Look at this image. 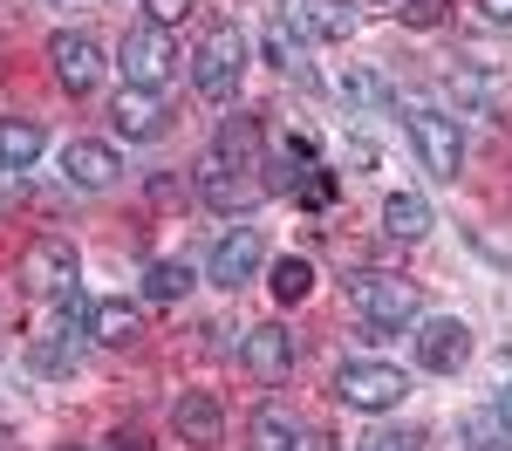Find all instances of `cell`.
<instances>
[{
  "mask_svg": "<svg viewBox=\"0 0 512 451\" xmlns=\"http://www.w3.org/2000/svg\"><path fill=\"white\" fill-rule=\"evenodd\" d=\"M246 62H253V41H246V28L219 21V28H212V35L192 48V89L205 96V103H233V96H239V76H246Z\"/></svg>",
  "mask_w": 512,
  "mask_h": 451,
  "instance_id": "obj_1",
  "label": "cell"
},
{
  "mask_svg": "<svg viewBox=\"0 0 512 451\" xmlns=\"http://www.w3.org/2000/svg\"><path fill=\"white\" fill-rule=\"evenodd\" d=\"M349 308L376 328V335H396V328H410L417 315H424V287L403 281V274H355Z\"/></svg>",
  "mask_w": 512,
  "mask_h": 451,
  "instance_id": "obj_2",
  "label": "cell"
},
{
  "mask_svg": "<svg viewBox=\"0 0 512 451\" xmlns=\"http://www.w3.org/2000/svg\"><path fill=\"white\" fill-rule=\"evenodd\" d=\"M403 137L417 144V158H424L431 178L458 185V171H465V130H458V117H444L431 103H410V110H403Z\"/></svg>",
  "mask_w": 512,
  "mask_h": 451,
  "instance_id": "obj_3",
  "label": "cell"
},
{
  "mask_svg": "<svg viewBox=\"0 0 512 451\" xmlns=\"http://www.w3.org/2000/svg\"><path fill=\"white\" fill-rule=\"evenodd\" d=\"M117 69L130 89H158L164 96V82L178 76V41H171V28H158V21H144V28H130L117 48Z\"/></svg>",
  "mask_w": 512,
  "mask_h": 451,
  "instance_id": "obj_4",
  "label": "cell"
},
{
  "mask_svg": "<svg viewBox=\"0 0 512 451\" xmlns=\"http://www.w3.org/2000/svg\"><path fill=\"white\" fill-rule=\"evenodd\" d=\"M335 397H342L349 410H362V417H383V410H396L403 397H410V376H403L396 363H369V356H362V363L335 369Z\"/></svg>",
  "mask_w": 512,
  "mask_h": 451,
  "instance_id": "obj_5",
  "label": "cell"
},
{
  "mask_svg": "<svg viewBox=\"0 0 512 451\" xmlns=\"http://www.w3.org/2000/svg\"><path fill=\"white\" fill-rule=\"evenodd\" d=\"M21 287H28V294H41V301H62L69 287H82V253H76V240L41 233V240L21 253Z\"/></svg>",
  "mask_w": 512,
  "mask_h": 451,
  "instance_id": "obj_6",
  "label": "cell"
},
{
  "mask_svg": "<svg viewBox=\"0 0 512 451\" xmlns=\"http://www.w3.org/2000/svg\"><path fill=\"white\" fill-rule=\"evenodd\" d=\"M260 260H267V233H260V226H226L219 246H212V260H205V281L239 294V287L260 274Z\"/></svg>",
  "mask_w": 512,
  "mask_h": 451,
  "instance_id": "obj_7",
  "label": "cell"
},
{
  "mask_svg": "<svg viewBox=\"0 0 512 451\" xmlns=\"http://www.w3.org/2000/svg\"><path fill=\"white\" fill-rule=\"evenodd\" d=\"M48 69H55V82L69 89V96H89L96 82H103V41L82 35V28H62V35H48Z\"/></svg>",
  "mask_w": 512,
  "mask_h": 451,
  "instance_id": "obj_8",
  "label": "cell"
},
{
  "mask_svg": "<svg viewBox=\"0 0 512 451\" xmlns=\"http://www.w3.org/2000/svg\"><path fill=\"white\" fill-rule=\"evenodd\" d=\"M198 199L212 205L219 219H239V212H253V205L267 199V185H260V178H246L239 164H226V158H212V151H205V164H198Z\"/></svg>",
  "mask_w": 512,
  "mask_h": 451,
  "instance_id": "obj_9",
  "label": "cell"
},
{
  "mask_svg": "<svg viewBox=\"0 0 512 451\" xmlns=\"http://www.w3.org/2000/svg\"><path fill=\"white\" fill-rule=\"evenodd\" d=\"M117 178H123L117 144H103V137H69L62 144V185L69 192H110Z\"/></svg>",
  "mask_w": 512,
  "mask_h": 451,
  "instance_id": "obj_10",
  "label": "cell"
},
{
  "mask_svg": "<svg viewBox=\"0 0 512 451\" xmlns=\"http://www.w3.org/2000/svg\"><path fill=\"white\" fill-rule=\"evenodd\" d=\"M417 363L431 369V376H458V369L472 363V322L431 315V322L417 328Z\"/></svg>",
  "mask_w": 512,
  "mask_h": 451,
  "instance_id": "obj_11",
  "label": "cell"
},
{
  "mask_svg": "<svg viewBox=\"0 0 512 451\" xmlns=\"http://www.w3.org/2000/svg\"><path fill=\"white\" fill-rule=\"evenodd\" d=\"M280 21H287L301 41H349L355 35L349 0H280Z\"/></svg>",
  "mask_w": 512,
  "mask_h": 451,
  "instance_id": "obj_12",
  "label": "cell"
},
{
  "mask_svg": "<svg viewBox=\"0 0 512 451\" xmlns=\"http://www.w3.org/2000/svg\"><path fill=\"white\" fill-rule=\"evenodd\" d=\"M171 431H178L192 451H212V445H226V410H219V397H205V390H178Z\"/></svg>",
  "mask_w": 512,
  "mask_h": 451,
  "instance_id": "obj_13",
  "label": "cell"
},
{
  "mask_svg": "<svg viewBox=\"0 0 512 451\" xmlns=\"http://www.w3.org/2000/svg\"><path fill=\"white\" fill-rule=\"evenodd\" d=\"M110 123H117V137H130V144H151V137L171 130V110H164L158 89H130L123 82V96L110 103Z\"/></svg>",
  "mask_w": 512,
  "mask_h": 451,
  "instance_id": "obj_14",
  "label": "cell"
},
{
  "mask_svg": "<svg viewBox=\"0 0 512 451\" xmlns=\"http://www.w3.org/2000/svg\"><path fill=\"white\" fill-rule=\"evenodd\" d=\"M239 363L253 369L260 383H280V376L294 369V335H287L280 322H260V328H246V335H239Z\"/></svg>",
  "mask_w": 512,
  "mask_h": 451,
  "instance_id": "obj_15",
  "label": "cell"
},
{
  "mask_svg": "<svg viewBox=\"0 0 512 451\" xmlns=\"http://www.w3.org/2000/svg\"><path fill=\"white\" fill-rule=\"evenodd\" d=\"M451 96H458L465 110H478V117H499V103H506V76H499L492 62H472V55H465V62L451 69Z\"/></svg>",
  "mask_w": 512,
  "mask_h": 451,
  "instance_id": "obj_16",
  "label": "cell"
},
{
  "mask_svg": "<svg viewBox=\"0 0 512 451\" xmlns=\"http://www.w3.org/2000/svg\"><path fill=\"white\" fill-rule=\"evenodd\" d=\"M212 158H226V164H239V171H260V158H267V123L260 117H226L219 123V137H212Z\"/></svg>",
  "mask_w": 512,
  "mask_h": 451,
  "instance_id": "obj_17",
  "label": "cell"
},
{
  "mask_svg": "<svg viewBox=\"0 0 512 451\" xmlns=\"http://www.w3.org/2000/svg\"><path fill=\"white\" fill-rule=\"evenodd\" d=\"M89 335H96L103 349H130V342H144V308H130L123 294H103V301L89 308Z\"/></svg>",
  "mask_w": 512,
  "mask_h": 451,
  "instance_id": "obj_18",
  "label": "cell"
},
{
  "mask_svg": "<svg viewBox=\"0 0 512 451\" xmlns=\"http://www.w3.org/2000/svg\"><path fill=\"white\" fill-rule=\"evenodd\" d=\"M82 335H89V328L35 335V342H28V369H35V376H76V369H82Z\"/></svg>",
  "mask_w": 512,
  "mask_h": 451,
  "instance_id": "obj_19",
  "label": "cell"
},
{
  "mask_svg": "<svg viewBox=\"0 0 512 451\" xmlns=\"http://www.w3.org/2000/svg\"><path fill=\"white\" fill-rule=\"evenodd\" d=\"M335 89H342V103H349V117H362V110H390V103H396L390 76H383V69H369V62H349Z\"/></svg>",
  "mask_w": 512,
  "mask_h": 451,
  "instance_id": "obj_20",
  "label": "cell"
},
{
  "mask_svg": "<svg viewBox=\"0 0 512 451\" xmlns=\"http://www.w3.org/2000/svg\"><path fill=\"white\" fill-rule=\"evenodd\" d=\"M431 226H437V212H431L424 192H390V199H383V233H390V240H424Z\"/></svg>",
  "mask_w": 512,
  "mask_h": 451,
  "instance_id": "obj_21",
  "label": "cell"
},
{
  "mask_svg": "<svg viewBox=\"0 0 512 451\" xmlns=\"http://www.w3.org/2000/svg\"><path fill=\"white\" fill-rule=\"evenodd\" d=\"M192 287H198V267H192V260H151V267H144V301H151V308L185 301Z\"/></svg>",
  "mask_w": 512,
  "mask_h": 451,
  "instance_id": "obj_22",
  "label": "cell"
},
{
  "mask_svg": "<svg viewBox=\"0 0 512 451\" xmlns=\"http://www.w3.org/2000/svg\"><path fill=\"white\" fill-rule=\"evenodd\" d=\"M41 123L35 117H0V171H28L41 158Z\"/></svg>",
  "mask_w": 512,
  "mask_h": 451,
  "instance_id": "obj_23",
  "label": "cell"
},
{
  "mask_svg": "<svg viewBox=\"0 0 512 451\" xmlns=\"http://www.w3.org/2000/svg\"><path fill=\"white\" fill-rule=\"evenodd\" d=\"M260 48H267V62H274L280 76H294V82H301V89H315V69H308V62H301V35H294V28H287V21H274V28H267V41H260Z\"/></svg>",
  "mask_w": 512,
  "mask_h": 451,
  "instance_id": "obj_24",
  "label": "cell"
},
{
  "mask_svg": "<svg viewBox=\"0 0 512 451\" xmlns=\"http://www.w3.org/2000/svg\"><path fill=\"white\" fill-rule=\"evenodd\" d=\"M274 301H287V308H294V301H308V294H315V260H301V253H287V260H274Z\"/></svg>",
  "mask_w": 512,
  "mask_h": 451,
  "instance_id": "obj_25",
  "label": "cell"
},
{
  "mask_svg": "<svg viewBox=\"0 0 512 451\" xmlns=\"http://www.w3.org/2000/svg\"><path fill=\"white\" fill-rule=\"evenodd\" d=\"M246 431H253V445H260V451H287L294 438H301V431H294V417H287L280 404L253 410V424H246Z\"/></svg>",
  "mask_w": 512,
  "mask_h": 451,
  "instance_id": "obj_26",
  "label": "cell"
},
{
  "mask_svg": "<svg viewBox=\"0 0 512 451\" xmlns=\"http://www.w3.org/2000/svg\"><path fill=\"white\" fill-rule=\"evenodd\" d=\"M396 21H403V28H417V35H431V28L451 21V0H396Z\"/></svg>",
  "mask_w": 512,
  "mask_h": 451,
  "instance_id": "obj_27",
  "label": "cell"
},
{
  "mask_svg": "<svg viewBox=\"0 0 512 451\" xmlns=\"http://www.w3.org/2000/svg\"><path fill=\"white\" fill-rule=\"evenodd\" d=\"M355 451H424V438L417 431H396V424H376V431L355 438Z\"/></svg>",
  "mask_w": 512,
  "mask_h": 451,
  "instance_id": "obj_28",
  "label": "cell"
},
{
  "mask_svg": "<svg viewBox=\"0 0 512 451\" xmlns=\"http://www.w3.org/2000/svg\"><path fill=\"white\" fill-rule=\"evenodd\" d=\"M335 192H342V178H335L328 164H315V171H308V185H301L294 199L308 205V212H321V205H335Z\"/></svg>",
  "mask_w": 512,
  "mask_h": 451,
  "instance_id": "obj_29",
  "label": "cell"
},
{
  "mask_svg": "<svg viewBox=\"0 0 512 451\" xmlns=\"http://www.w3.org/2000/svg\"><path fill=\"white\" fill-rule=\"evenodd\" d=\"M492 424H499V438H512V376H499V390H492Z\"/></svg>",
  "mask_w": 512,
  "mask_h": 451,
  "instance_id": "obj_30",
  "label": "cell"
},
{
  "mask_svg": "<svg viewBox=\"0 0 512 451\" xmlns=\"http://www.w3.org/2000/svg\"><path fill=\"white\" fill-rule=\"evenodd\" d=\"M144 7H151V21H158V28H178V21L192 14L198 0H144Z\"/></svg>",
  "mask_w": 512,
  "mask_h": 451,
  "instance_id": "obj_31",
  "label": "cell"
},
{
  "mask_svg": "<svg viewBox=\"0 0 512 451\" xmlns=\"http://www.w3.org/2000/svg\"><path fill=\"white\" fill-rule=\"evenodd\" d=\"M287 451H342V445H335V438H321V431H301Z\"/></svg>",
  "mask_w": 512,
  "mask_h": 451,
  "instance_id": "obj_32",
  "label": "cell"
},
{
  "mask_svg": "<svg viewBox=\"0 0 512 451\" xmlns=\"http://www.w3.org/2000/svg\"><path fill=\"white\" fill-rule=\"evenodd\" d=\"M478 7H485V21H492V28H512V0H478Z\"/></svg>",
  "mask_w": 512,
  "mask_h": 451,
  "instance_id": "obj_33",
  "label": "cell"
},
{
  "mask_svg": "<svg viewBox=\"0 0 512 451\" xmlns=\"http://www.w3.org/2000/svg\"><path fill=\"white\" fill-rule=\"evenodd\" d=\"M349 164H355V171H369V164H376V144H369V137H355V144H349Z\"/></svg>",
  "mask_w": 512,
  "mask_h": 451,
  "instance_id": "obj_34",
  "label": "cell"
},
{
  "mask_svg": "<svg viewBox=\"0 0 512 451\" xmlns=\"http://www.w3.org/2000/svg\"><path fill=\"white\" fill-rule=\"evenodd\" d=\"M472 451H512V438H499V431H485V438H478Z\"/></svg>",
  "mask_w": 512,
  "mask_h": 451,
  "instance_id": "obj_35",
  "label": "cell"
},
{
  "mask_svg": "<svg viewBox=\"0 0 512 451\" xmlns=\"http://www.w3.org/2000/svg\"><path fill=\"white\" fill-rule=\"evenodd\" d=\"M0 451H14V431H7V424H0Z\"/></svg>",
  "mask_w": 512,
  "mask_h": 451,
  "instance_id": "obj_36",
  "label": "cell"
},
{
  "mask_svg": "<svg viewBox=\"0 0 512 451\" xmlns=\"http://www.w3.org/2000/svg\"><path fill=\"white\" fill-rule=\"evenodd\" d=\"M55 451H82V445H55Z\"/></svg>",
  "mask_w": 512,
  "mask_h": 451,
  "instance_id": "obj_37",
  "label": "cell"
},
{
  "mask_svg": "<svg viewBox=\"0 0 512 451\" xmlns=\"http://www.w3.org/2000/svg\"><path fill=\"white\" fill-rule=\"evenodd\" d=\"M0 82H7V62H0Z\"/></svg>",
  "mask_w": 512,
  "mask_h": 451,
  "instance_id": "obj_38",
  "label": "cell"
},
{
  "mask_svg": "<svg viewBox=\"0 0 512 451\" xmlns=\"http://www.w3.org/2000/svg\"><path fill=\"white\" fill-rule=\"evenodd\" d=\"M48 7H55V0H48Z\"/></svg>",
  "mask_w": 512,
  "mask_h": 451,
  "instance_id": "obj_39",
  "label": "cell"
},
{
  "mask_svg": "<svg viewBox=\"0 0 512 451\" xmlns=\"http://www.w3.org/2000/svg\"><path fill=\"white\" fill-rule=\"evenodd\" d=\"M390 7H396V0H390Z\"/></svg>",
  "mask_w": 512,
  "mask_h": 451,
  "instance_id": "obj_40",
  "label": "cell"
}]
</instances>
